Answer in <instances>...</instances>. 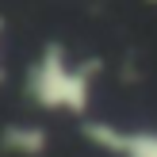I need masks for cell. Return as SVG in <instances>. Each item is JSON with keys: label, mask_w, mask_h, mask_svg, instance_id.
Returning <instances> with one entry per match:
<instances>
[{"label": "cell", "mask_w": 157, "mask_h": 157, "mask_svg": "<svg viewBox=\"0 0 157 157\" xmlns=\"http://www.w3.org/2000/svg\"><path fill=\"white\" fill-rule=\"evenodd\" d=\"M96 65L77 61L61 42H46L23 73V92L38 111L50 115H84L92 104Z\"/></svg>", "instance_id": "6da1fadb"}, {"label": "cell", "mask_w": 157, "mask_h": 157, "mask_svg": "<svg viewBox=\"0 0 157 157\" xmlns=\"http://www.w3.org/2000/svg\"><path fill=\"white\" fill-rule=\"evenodd\" d=\"M84 138L96 150L119 153V157H157V134L153 130H119L111 123L88 119L84 123Z\"/></svg>", "instance_id": "7a4b0ae2"}, {"label": "cell", "mask_w": 157, "mask_h": 157, "mask_svg": "<svg viewBox=\"0 0 157 157\" xmlns=\"http://www.w3.org/2000/svg\"><path fill=\"white\" fill-rule=\"evenodd\" d=\"M0 150L12 153V157H46L50 150V130L42 127V123H8L4 130H0Z\"/></svg>", "instance_id": "3957f363"}, {"label": "cell", "mask_w": 157, "mask_h": 157, "mask_svg": "<svg viewBox=\"0 0 157 157\" xmlns=\"http://www.w3.org/2000/svg\"><path fill=\"white\" fill-rule=\"evenodd\" d=\"M4 46H8V19L0 15V81H4Z\"/></svg>", "instance_id": "277c9868"}]
</instances>
